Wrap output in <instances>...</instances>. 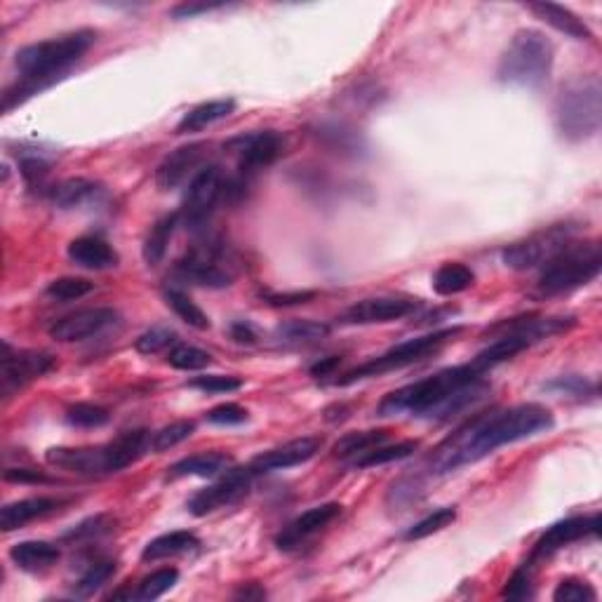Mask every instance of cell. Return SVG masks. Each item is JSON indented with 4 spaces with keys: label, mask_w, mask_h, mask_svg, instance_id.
I'll list each match as a JSON object with an SVG mask.
<instances>
[{
    "label": "cell",
    "mask_w": 602,
    "mask_h": 602,
    "mask_svg": "<svg viewBox=\"0 0 602 602\" xmlns=\"http://www.w3.org/2000/svg\"><path fill=\"white\" fill-rule=\"evenodd\" d=\"M553 424V412L539 403H523L508 407V410L476 414L457 428L443 445L436 447V452L428 459V471L433 476H445L461 466L490 457L499 447L539 436L553 428Z\"/></svg>",
    "instance_id": "obj_1"
},
{
    "label": "cell",
    "mask_w": 602,
    "mask_h": 602,
    "mask_svg": "<svg viewBox=\"0 0 602 602\" xmlns=\"http://www.w3.org/2000/svg\"><path fill=\"white\" fill-rule=\"evenodd\" d=\"M487 393H490V384L485 381V372L478 370L471 360L389 393L379 403L377 417L410 414L417 419L447 421L480 403Z\"/></svg>",
    "instance_id": "obj_2"
},
{
    "label": "cell",
    "mask_w": 602,
    "mask_h": 602,
    "mask_svg": "<svg viewBox=\"0 0 602 602\" xmlns=\"http://www.w3.org/2000/svg\"><path fill=\"white\" fill-rule=\"evenodd\" d=\"M97 43V31L78 29L64 36L40 40L22 48L15 55L19 80L3 95V111L10 113L15 106L24 104L38 92L59 83L80 59L88 55Z\"/></svg>",
    "instance_id": "obj_3"
},
{
    "label": "cell",
    "mask_w": 602,
    "mask_h": 602,
    "mask_svg": "<svg viewBox=\"0 0 602 602\" xmlns=\"http://www.w3.org/2000/svg\"><path fill=\"white\" fill-rule=\"evenodd\" d=\"M558 135L570 144L588 142L602 127V83L598 76H577L560 88L553 104Z\"/></svg>",
    "instance_id": "obj_4"
},
{
    "label": "cell",
    "mask_w": 602,
    "mask_h": 602,
    "mask_svg": "<svg viewBox=\"0 0 602 602\" xmlns=\"http://www.w3.org/2000/svg\"><path fill=\"white\" fill-rule=\"evenodd\" d=\"M553 62L551 38L537 29H520L499 59L497 80L511 88L539 90L551 78Z\"/></svg>",
    "instance_id": "obj_5"
},
{
    "label": "cell",
    "mask_w": 602,
    "mask_h": 602,
    "mask_svg": "<svg viewBox=\"0 0 602 602\" xmlns=\"http://www.w3.org/2000/svg\"><path fill=\"white\" fill-rule=\"evenodd\" d=\"M602 250L598 240H577L567 243L553 259L541 266L537 294L541 299L570 294L586 287L600 276Z\"/></svg>",
    "instance_id": "obj_6"
},
{
    "label": "cell",
    "mask_w": 602,
    "mask_h": 602,
    "mask_svg": "<svg viewBox=\"0 0 602 602\" xmlns=\"http://www.w3.org/2000/svg\"><path fill=\"white\" fill-rule=\"evenodd\" d=\"M461 332H464V327H447V330L428 332V334H424V337L407 339V341H403V344H398V346H393V349L384 351L381 356L370 358L367 363L353 367L351 372L341 374V377L334 379L332 384L334 386H351V384H356V381L405 370V367H410L414 363H421V360L436 356V353L443 349L445 344H450V341L457 339Z\"/></svg>",
    "instance_id": "obj_7"
},
{
    "label": "cell",
    "mask_w": 602,
    "mask_h": 602,
    "mask_svg": "<svg viewBox=\"0 0 602 602\" xmlns=\"http://www.w3.org/2000/svg\"><path fill=\"white\" fill-rule=\"evenodd\" d=\"M175 278L182 283L210 287V290H226L236 283L233 254L222 240L207 238L196 243L175 264Z\"/></svg>",
    "instance_id": "obj_8"
},
{
    "label": "cell",
    "mask_w": 602,
    "mask_h": 602,
    "mask_svg": "<svg viewBox=\"0 0 602 602\" xmlns=\"http://www.w3.org/2000/svg\"><path fill=\"white\" fill-rule=\"evenodd\" d=\"M577 231L579 226L572 222L544 226V229L532 233V236L506 245L504 252H501V262L513 271L541 269L548 259H553L567 243H572L577 238Z\"/></svg>",
    "instance_id": "obj_9"
},
{
    "label": "cell",
    "mask_w": 602,
    "mask_h": 602,
    "mask_svg": "<svg viewBox=\"0 0 602 602\" xmlns=\"http://www.w3.org/2000/svg\"><path fill=\"white\" fill-rule=\"evenodd\" d=\"M226 175L219 165L200 167L198 175L191 177L189 189L184 193L182 207H179V226L186 231L200 233L212 219L217 205L224 200Z\"/></svg>",
    "instance_id": "obj_10"
},
{
    "label": "cell",
    "mask_w": 602,
    "mask_h": 602,
    "mask_svg": "<svg viewBox=\"0 0 602 602\" xmlns=\"http://www.w3.org/2000/svg\"><path fill=\"white\" fill-rule=\"evenodd\" d=\"M224 149L238 158V177L254 182L259 172L271 167L285 153V137L276 130H259L238 135L226 142Z\"/></svg>",
    "instance_id": "obj_11"
},
{
    "label": "cell",
    "mask_w": 602,
    "mask_h": 602,
    "mask_svg": "<svg viewBox=\"0 0 602 602\" xmlns=\"http://www.w3.org/2000/svg\"><path fill=\"white\" fill-rule=\"evenodd\" d=\"M254 478H257V473L252 471L250 464L243 468L231 466L229 471L222 473V478L217 483L193 494L189 501V513L196 515V518H205V515L236 504V501L243 499L252 490Z\"/></svg>",
    "instance_id": "obj_12"
},
{
    "label": "cell",
    "mask_w": 602,
    "mask_h": 602,
    "mask_svg": "<svg viewBox=\"0 0 602 602\" xmlns=\"http://www.w3.org/2000/svg\"><path fill=\"white\" fill-rule=\"evenodd\" d=\"M421 309V299L403 297V294H381V297H367L351 304L341 313V325H386L412 316Z\"/></svg>",
    "instance_id": "obj_13"
},
{
    "label": "cell",
    "mask_w": 602,
    "mask_h": 602,
    "mask_svg": "<svg viewBox=\"0 0 602 602\" xmlns=\"http://www.w3.org/2000/svg\"><path fill=\"white\" fill-rule=\"evenodd\" d=\"M57 367V358L48 351H12L10 344H5L3 353V393H12L29 386L45 374H50Z\"/></svg>",
    "instance_id": "obj_14"
},
{
    "label": "cell",
    "mask_w": 602,
    "mask_h": 602,
    "mask_svg": "<svg viewBox=\"0 0 602 602\" xmlns=\"http://www.w3.org/2000/svg\"><path fill=\"white\" fill-rule=\"evenodd\" d=\"M598 530H600L598 513L560 520V523L548 527V530L537 539V544H534L530 555V565L537 563V560L551 558V555L563 551V548H567L570 544H577L581 539L598 537Z\"/></svg>",
    "instance_id": "obj_15"
},
{
    "label": "cell",
    "mask_w": 602,
    "mask_h": 602,
    "mask_svg": "<svg viewBox=\"0 0 602 602\" xmlns=\"http://www.w3.org/2000/svg\"><path fill=\"white\" fill-rule=\"evenodd\" d=\"M118 320V311L106 309V306L80 309L69 313V316L57 318L55 323L48 327V334L55 341H62V344H73V341L92 339L97 337V334L111 330L113 325H118Z\"/></svg>",
    "instance_id": "obj_16"
},
{
    "label": "cell",
    "mask_w": 602,
    "mask_h": 602,
    "mask_svg": "<svg viewBox=\"0 0 602 602\" xmlns=\"http://www.w3.org/2000/svg\"><path fill=\"white\" fill-rule=\"evenodd\" d=\"M311 135L316 137V142L320 146H325L327 151L337 153L341 158L358 160L370 153V144H367L365 135L356 125H351L349 120H341V118L318 120V123L311 127Z\"/></svg>",
    "instance_id": "obj_17"
},
{
    "label": "cell",
    "mask_w": 602,
    "mask_h": 602,
    "mask_svg": "<svg viewBox=\"0 0 602 602\" xmlns=\"http://www.w3.org/2000/svg\"><path fill=\"white\" fill-rule=\"evenodd\" d=\"M341 515V504L337 501H327V504L313 506L309 511H304L285 527L283 532L276 537V546L280 551H297L306 544V541L316 537L325 530L327 525L334 523Z\"/></svg>",
    "instance_id": "obj_18"
},
{
    "label": "cell",
    "mask_w": 602,
    "mask_h": 602,
    "mask_svg": "<svg viewBox=\"0 0 602 602\" xmlns=\"http://www.w3.org/2000/svg\"><path fill=\"white\" fill-rule=\"evenodd\" d=\"M320 450H323V438L304 436V438L290 440V443L280 447H273V450L257 454V457L250 461V468L257 473V476L271 471H285V468L306 464V461H311Z\"/></svg>",
    "instance_id": "obj_19"
},
{
    "label": "cell",
    "mask_w": 602,
    "mask_h": 602,
    "mask_svg": "<svg viewBox=\"0 0 602 602\" xmlns=\"http://www.w3.org/2000/svg\"><path fill=\"white\" fill-rule=\"evenodd\" d=\"M207 156L205 142H193L179 146L170 156L163 158V163L156 170V184L160 191H172L179 184H184L191 175H198V167Z\"/></svg>",
    "instance_id": "obj_20"
},
{
    "label": "cell",
    "mask_w": 602,
    "mask_h": 602,
    "mask_svg": "<svg viewBox=\"0 0 602 602\" xmlns=\"http://www.w3.org/2000/svg\"><path fill=\"white\" fill-rule=\"evenodd\" d=\"M146 452H151V433L146 428H132L123 431L118 438L104 445V461H106V476L111 473L125 471L127 466L137 464Z\"/></svg>",
    "instance_id": "obj_21"
},
{
    "label": "cell",
    "mask_w": 602,
    "mask_h": 602,
    "mask_svg": "<svg viewBox=\"0 0 602 602\" xmlns=\"http://www.w3.org/2000/svg\"><path fill=\"white\" fill-rule=\"evenodd\" d=\"M71 501L64 497H29L12 501V504L3 506L0 511V530L15 532L22 530L24 525L33 523V520L48 518V515L62 511L64 506H69Z\"/></svg>",
    "instance_id": "obj_22"
},
{
    "label": "cell",
    "mask_w": 602,
    "mask_h": 602,
    "mask_svg": "<svg viewBox=\"0 0 602 602\" xmlns=\"http://www.w3.org/2000/svg\"><path fill=\"white\" fill-rule=\"evenodd\" d=\"M48 464L76 473V476L99 478L106 476L104 445L99 447H52L45 454Z\"/></svg>",
    "instance_id": "obj_23"
},
{
    "label": "cell",
    "mask_w": 602,
    "mask_h": 602,
    "mask_svg": "<svg viewBox=\"0 0 602 602\" xmlns=\"http://www.w3.org/2000/svg\"><path fill=\"white\" fill-rule=\"evenodd\" d=\"M66 257L71 259V264L88 271H109L116 269L120 262L113 245H109L99 236H80L71 240L69 247H66Z\"/></svg>",
    "instance_id": "obj_24"
},
{
    "label": "cell",
    "mask_w": 602,
    "mask_h": 602,
    "mask_svg": "<svg viewBox=\"0 0 602 602\" xmlns=\"http://www.w3.org/2000/svg\"><path fill=\"white\" fill-rule=\"evenodd\" d=\"M102 196H104V186L85 177L64 179V182L45 189V198H48L55 207H59V210H76V207L97 203V198Z\"/></svg>",
    "instance_id": "obj_25"
},
{
    "label": "cell",
    "mask_w": 602,
    "mask_h": 602,
    "mask_svg": "<svg viewBox=\"0 0 602 602\" xmlns=\"http://www.w3.org/2000/svg\"><path fill=\"white\" fill-rule=\"evenodd\" d=\"M233 466V459L226 452H200L179 459L167 468V480L179 478H217Z\"/></svg>",
    "instance_id": "obj_26"
},
{
    "label": "cell",
    "mask_w": 602,
    "mask_h": 602,
    "mask_svg": "<svg viewBox=\"0 0 602 602\" xmlns=\"http://www.w3.org/2000/svg\"><path fill=\"white\" fill-rule=\"evenodd\" d=\"M8 555L19 570L38 574L55 567L59 558H62V551H59L57 544H50V541H19V544L10 548Z\"/></svg>",
    "instance_id": "obj_27"
},
{
    "label": "cell",
    "mask_w": 602,
    "mask_h": 602,
    "mask_svg": "<svg viewBox=\"0 0 602 602\" xmlns=\"http://www.w3.org/2000/svg\"><path fill=\"white\" fill-rule=\"evenodd\" d=\"M530 12H534V15H537L544 24L553 26L555 31L565 33L567 38L586 40V43H591V40H593V31L588 29V24L584 22V19H579L572 10L563 8V5L532 3Z\"/></svg>",
    "instance_id": "obj_28"
},
{
    "label": "cell",
    "mask_w": 602,
    "mask_h": 602,
    "mask_svg": "<svg viewBox=\"0 0 602 602\" xmlns=\"http://www.w3.org/2000/svg\"><path fill=\"white\" fill-rule=\"evenodd\" d=\"M198 546H200V539L196 537V534L189 530H175V532L160 534V537L151 539L149 544L144 546L142 560L144 563H156V560L175 558V555L196 551Z\"/></svg>",
    "instance_id": "obj_29"
},
{
    "label": "cell",
    "mask_w": 602,
    "mask_h": 602,
    "mask_svg": "<svg viewBox=\"0 0 602 602\" xmlns=\"http://www.w3.org/2000/svg\"><path fill=\"white\" fill-rule=\"evenodd\" d=\"M236 111V102L233 99H212V102L193 106L189 113H184V118L177 123V135H189V132H200L205 127H210L219 120L229 118Z\"/></svg>",
    "instance_id": "obj_30"
},
{
    "label": "cell",
    "mask_w": 602,
    "mask_h": 602,
    "mask_svg": "<svg viewBox=\"0 0 602 602\" xmlns=\"http://www.w3.org/2000/svg\"><path fill=\"white\" fill-rule=\"evenodd\" d=\"M177 226H179V212L163 214V217L153 222L142 245V257L146 266H158L163 262L167 254V245H170L172 236H175Z\"/></svg>",
    "instance_id": "obj_31"
},
{
    "label": "cell",
    "mask_w": 602,
    "mask_h": 602,
    "mask_svg": "<svg viewBox=\"0 0 602 602\" xmlns=\"http://www.w3.org/2000/svg\"><path fill=\"white\" fill-rule=\"evenodd\" d=\"M431 285L440 297H454V294L471 290V287L476 285V273H473L471 266L461 262H445L433 273Z\"/></svg>",
    "instance_id": "obj_32"
},
{
    "label": "cell",
    "mask_w": 602,
    "mask_h": 602,
    "mask_svg": "<svg viewBox=\"0 0 602 602\" xmlns=\"http://www.w3.org/2000/svg\"><path fill=\"white\" fill-rule=\"evenodd\" d=\"M163 299H165V304L175 311V316L179 320H184V323L193 327V330L205 332L212 327L207 313L200 309V306L189 297V294H186L184 290H179V287H165Z\"/></svg>",
    "instance_id": "obj_33"
},
{
    "label": "cell",
    "mask_w": 602,
    "mask_h": 602,
    "mask_svg": "<svg viewBox=\"0 0 602 602\" xmlns=\"http://www.w3.org/2000/svg\"><path fill=\"white\" fill-rule=\"evenodd\" d=\"M389 438V431L379 428V431H356L346 433L344 438L337 440V445L332 447V457L337 459H358L365 452L374 450V447L384 445Z\"/></svg>",
    "instance_id": "obj_34"
},
{
    "label": "cell",
    "mask_w": 602,
    "mask_h": 602,
    "mask_svg": "<svg viewBox=\"0 0 602 602\" xmlns=\"http://www.w3.org/2000/svg\"><path fill=\"white\" fill-rule=\"evenodd\" d=\"M330 334V325L318 323V320H287L276 327V339L290 346L316 344Z\"/></svg>",
    "instance_id": "obj_35"
},
{
    "label": "cell",
    "mask_w": 602,
    "mask_h": 602,
    "mask_svg": "<svg viewBox=\"0 0 602 602\" xmlns=\"http://www.w3.org/2000/svg\"><path fill=\"white\" fill-rule=\"evenodd\" d=\"M417 450H419V440H403V443H396V445H379V447H374V450L365 452L363 457L353 459V466L374 468V466L393 464V461L412 457Z\"/></svg>",
    "instance_id": "obj_36"
},
{
    "label": "cell",
    "mask_w": 602,
    "mask_h": 602,
    "mask_svg": "<svg viewBox=\"0 0 602 602\" xmlns=\"http://www.w3.org/2000/svg\"><path fill=\"white\" fill-rule=\"evenodd\" d=\"M177 581H179L177 567H163V570H156L153 574H149V577H144L142 581H139L137 591L132 593V598L144 600V602L158 600V598H163L167 591H172V588L177 586Z\"/></svg>",
    "instance_id": "obj_37"
},
{
    "label": "cell",
    "mask_w": 602,
    "mask_h": 602,
    "mask_svg": "<svg viewBox=\"0 0 602 602\" xmlns=\"http://www.w3.org/2000/svg\"><path fill=\"white\" fill-rule=\"evenodd\" d=\"M118 572V563L116 560H97L88 567V572L78 579L76 588H73V595L76 598H92L99 588H104L109 584V579Z\"/></svg>",
    "instance_id": "obj_38"
},
{
    "label": "cell",
    "mask_w": 602,
    "mask_h": 602,
    "mask_svg": "<svg viewBox=\"0 0 602 602\" xmlns=\"http://www.w3.org/2000/svg\"><path fill=\"white\" fill-rule=\"evenodd\" d=\"M193 433H196V421L191 419H182V421H172L163 428H158L156 433L151 436V452L163 454L172 447L182 445L184 440H189Z\"/></svg>",
    "instance_id": "obj_39"
},
{
    "label": "cell",
    "mask_w": 602,
    "mask_h": 602,
    "mask_svg": "<svg viewBox=\"0 0 602 602\" xmlns=\"http://www.w3.org/2000/svg\"><path fill=\"white\" fill-rule=\"evenodd\" d=\"M113 527H116V518L111 513H97L92 518H85L83 523L73 525L69 532L64 534L62 541L66 544H78V541H92L99 537H106Z\"/></svg>",
    "instance_id": "obj_40"
},
{
    "label": "cell",
    "mask_w": 602,
    "mask_h": 602,
    "mask_svg": "<svg viewBox=\"0 0 602 602\" xmlns=\"http://www.w3.org/2000/svg\"><path fill=\"white\" fill-rule=\"evenodd\" d=\"M64 419L73 428H102L111 421V412L95 403H73L66 407Z\"/></svg>",
    "instance_id": "obj_41"
},
{
    "label": "cell",
    "mask_w": 602,
    "mask_h": 602,
    "mask_svg": "<svg viewBox=\"0 0 602 602\" xmlns=\"http://www.w3.org/2000/svg\"><path fill=\"white\" fill-rule=\"evenodd\" d=\"M454 520H457V508L445 506L438 508V511H433L431 515H426L424 520H419V523H414L410 530L405 532V541H419L431 537V534L443 532L445 527H450Z\"/></svg>",
    "instance_id": "obj_42"
},
{
    "label": "cell",
    "mask_w": 602,
    "mask_h": 602,
    "mask_svg": "<svg viewBox=\"0 0 602 602\" xmlns=\"http://www.w3.org/2000/svg\"><path fill=\"white\" fill-rule=\"evenodd\" d=\"M95 292V283L88 278H78V276H64L52 280V283L45 287V294L55 301H78L88 294Z\"/></svg>",
    "instance_id": "obj_43"
},
{
    "label": "cell",
    "mask_w": 602,
    "mask_h": 602,
    "mask_svg": "<svg viewBox=\"0 0 602 602\" xmlns=\"http://www.w3.org/2000/svg\"><path fill=\"white\" fill-rule=\"evenodd\" d=\"M210 363H212L210 353L191 344H177L175 349L167 351V365H172L175 370H182V372L205 370Z\"/></svg>",
    "instance_id": "obj_44"
},
{
    "label": "cell",
    "mask_w": 602,
    "mask_h": 602,
    "mask_svg": "<svg viewBox=\"0 0 602 602\" xmlns=\"http://www.w3.org/2000/svg\"><path fill=\"white\" fill-rule=\"evenodd\" d=\"M179 344V337L170 327H151L149 332H144L142 337L135 341V349L144 356H156V353L170 351Z\"/></svg>",
    "instance_id": "obj_45"
},
{
    "label": "cell",
    "mask_w": 602,
    "mask_h": 602,
    "mask_svg": "<svg viewBox=\"0 0 602 602\" xmlns=\"http://www.w3.org/2000/svg\"><path fill=\"white\" fill-rule=\"evenodd\" d=\"M555 602H593L598 600V591L584 579H563L553 591Z\"/></svg>",
    "instance_id": "obj_46"
},
{
    "label": "cell",
    "mask_w": 602,
    "mask_h": 602,
    "mask_svg": "<svg viewBox=\"0 0 602 602\" xmlns=\"http://www.w3.org/2000/svg\"><path fill=\"white\" fill-rule=\"evenodd\" d=\"M186 386L203 393H233L243 389V379L226 377V374H200V377L191 379Z\"/></svg>",
    "instance_id": "obj_47"
},
{
    "label": "cell",
    "mask_w": 602,
    "mask_h": 602,
    "mask_svg": "<svg viewBox=\"0 0 602 602\" xmlns=\"http://www.w3.org/2000/svg\"><path fill=\"white\" fill-rule=\"evenodd\" d=\"M19 172L29 189H43L45 179L50 175V163L40 156H24L19 163Z\"/></svg>",
    "instance_id": "obj_48"
},
{
    "label": "cell",
    "mask_w": 602,
    "mask_h": 602,
    "mask_svg": "<svg viewBox=\"0 0 602 602\" xmlns=\"http://www.w3.org/2000/svg\"><path fill=\"white\" fill-rule=\"evenodd\" d=\"M205 417L214 426H238V424H245V421L250 419V414H247L245 407H240L238 403H224L212 407Z\"/></svg>",
    "instance_id": "obj_49"
},
{
    "label": "cell",
    "mask_w": 602,
    "mask_h": 602,
    "mask_svg": "<svg viewBox=\"0 0 602 602\" xmlns=\"http://www.w3.org/2000/svg\"><path fill=\"white\" fill-rule=\"evenodd\" d=\"M546 389L565 393V396H577V398H586V396H598V386L586 381L584 377H560L546 384Z\"/></svg>",
    "instance_id": "obj_50"
},
{
    "label": "cell",
    "mask_w": 602,
    "mask_h": 602,
    "mask_svg": "<svg viewBox=\"0 0 602 602\" xmlns=\"http://www.w3.org/2000/svg\"><path fill=\"white\" fill-rule=\"evenodd\" d=\"M532 570L530 567H523L513 574L511 579L506 581L504 591H501V598H511V600H527L532 598Z\"/></svg>",
    "instance_id": "obj_51"
},
{
    "label": "cell",
    "mask_w": 602,
    "mask_h": 602,
    "mask_svg": "<svg viewBox=\"0 0 602 602\" xmlns=\"http://www.w3.org/2000/svg\"><path fill=\"white\" fill-rule=\"evenodd\" d=\"M316 297H318V294L313 290H304V292H264L262 294L264 304L273 306V309H287V306L309 304V301H313Z\"/></svg>",
    "instance_id": "obj_52"
},
{
    "label": "cell",
    "mask_w": 602,
    "mask_h": 602,
    "mask_svg": "<svg viewBox=\"0 0 602 602\" xmlns=\"http://www.w3.org/2000/svg\"><path fill=\"white\" fill-rule=\"evenodd\" d=\"M5 483L17 485H55L57 480L50 478L45 471H36V468H8L3 473Z\"/></svg>",
    "instance_id": "obj_53"
},
{
    "label": "cell",
    "mask_w": 602,
    "mask_h": 602,
    "mask_svg": "<svg viewBox=\"0 0 602 602\" xmlns=\"http://www.w3.org/2000/svg\"><path fill=\"white\" fill-rule=\"evenodd\" d=\"M226 3H182L177 5V8L170 10V17L172 19H193L198 15H207V12H214V10H224Z\"/></svg>",
    "instance_id": "obj_54"
},
{
    "label": "cell",
    "mask_w": 602,
    "mask_h": 602,
    "mask_svg": "<svg viewBox=\"0 0 602 602\" xmlns=\"http://www.w3.org/2000/svg\"><path fill=\"white\" fill-rule=\"evenodd\" d=\"M231 337H233V341H236V344L252 346V344H257L259 334L250 323H247V320H238V323L231 325Z\"/></svg>",
    "instance_id": "obj_55"
},
{
    "label": "cell",
    "mask_w": 602,
    "mask_h": 602,
    "mask_svg": "<svg viewBox=\"0 0 602 602\" xmlns=\"http://www.w3.org/2000/svg\"><path fill=\"white\" fill-rule=\"evenodd\" d=\"M341 365V358L339 356H332V358H327V360H323V363H318V365H313L311 367V374L313 377H332L334 374V370H337V367Z\"/></svg>",
    "instance_id": "obj_56"
},
{
    "label": "cell",
    "mask_w": 602,
    "mask_h": 602,
    "mask_svg": "<svg viewBox=\"0 0 602 602\" xmlns=\"http://www.w3.org/2000/svg\"><path fill=\"white\" fill-rule=\"evenodd\" d=\"M410 490H421V485H419V483H414V480H412ZM403 492H405V490H403V487H400V485L396 483V485H393V487H391L389 501H396V504L400 506V504H403ZM412 499H414V492H407V501H412Z\"/></svg>",
    "instance_id": "obj_57"
},
{
    "label": "cell",
    "mask_w": 602,
    "mask_h": 602,
    "mask_svg": "<svg viewBox=\"0 0 602 602\" xmlns=\"http://www.w3.org/2000/svg\"><path fill=\"white\" fill-rule=\"evenodd\" d=\"M236 598H245V600L257 598V600H262V598H266V591H264L262 586L250 584L247 588H243V591H238V593H236Z\"/></svg>",
    "instance_id": "obj_58"
}]
</instances>
